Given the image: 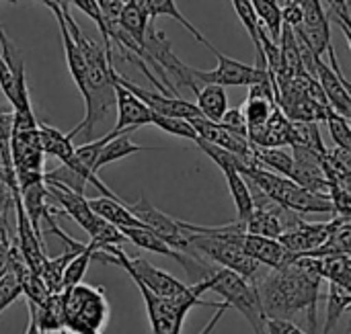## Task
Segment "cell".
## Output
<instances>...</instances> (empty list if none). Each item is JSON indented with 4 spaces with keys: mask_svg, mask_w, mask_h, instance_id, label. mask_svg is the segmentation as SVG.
<instances>
[{
    "mask_svg": "<svg viewBox=\"0 0 351 334\" xmlns=\"http://www.w3.org/2000/svg\"><path fill=\"white\" fill-rule=\"evenodd\" d=\"M321 277L298 269L292 261L271 271L261 281H255L257 296L265 318L292 320L294 314L306 312L308 316V334H317V308L321 298Z\"/></svg>",
    "mask_w": 351,
    "mask_h": 334,
    "instance_id": "cell-1",
    "label": "cell"
},
{
    "mask_svg": "<svg viewBox=\"0 0 351 334\" xmlns=\"http://www.w3.org/2000/svg\"><path fill=\"white\" fill-rule=\"evenodd\" d=\"M95 261H101V263H109V265H117L121 267L130 277L132 281H140L146 290H150L154 296L158 298H165L169 302H175L177 306H181L183 310H191L195 306H210L214 308L216 304L214 302H202V294L208 292V279L204 277L199 283L187 287L185 283H181L179 279H175L171 273L162 271V269H156L152 263H148L146 259L142 257H136V259H130L119 246H107L105 250H97L95 253Z\"/></svg>",
    "mask_w": 351,
    "mask_h": 334,
    "instance_id": "cell-2",
    "label": "cell"
},
{
    "mask_svg": "<svg viewBox=\"0 0 351 334\" xmlns=\"http://www.w3.org/2000/svg\"><path fill=\"white\" fill-rule=\"evenodd\" d=\"M204 277L208 279V292L218 294L224 300V304H228V308H237L245 316V320L251 324L253 333L267 334L265 331L267 318L261 310V302H259L255 283L243 279L241 275H237L228 269L216 267V265H208Z\"/></svg>",
    "mask_w": 351,
    "mask_h": 334,
    "instance_id": "cell-3",
    "label": "cell"
},
{
    "mask_svg": "<svg viewBox=\"0 0 351 334\" xmlns=\"http://www.w3.org/2000/svg\"><path fill=\"white\" fill-rule=\"evenodd\" d=\"M109 314L105 290L78 283L64 292V333L99 334L107 326Z\"/></svg>",
    "mask_w": 351,
    "mask_h": 334,
    "instance_id": "cell-4",
    "label": "cell"
},
{
    "mask_svg": "<svg viewBox=\"0 0 351 334\" xmlns=\"http://www.w3.org/2000/svg\"><path fill=\"white\" fill-rule=\"evenodd\" d=\"M185 234H187L189 246L195 253H202L204 257H208L216 267L228 269V271L241 275L243 279L255 283V279L261 271V265L255 263L251 257H247L241 246L220 240V238H212V236H202V234H191V232H185Z\"/></svg>",
    "mask_w": 351,
    "mask_h": 334,
    "instance_id": "cell-5",
    "label": "cell"
},
{
    "mask_svg": "<svg viewBox=\"0 0 351 334\" xmlns=\"http://www.w3.org/2000/svg\"><path fill=\"white\" fill-rule=\"evenodd\" d=\"M218 60V66L214 70H197L189 66L191 78L195 80V84H218V86H251L263 80L271 78L269 68H257V66H247L243 62H237L224 53H220L218 49L212 51Z\"/></svg>",
    "mask_w": 351,
    "mask_h": 334,
    "instance_id": "cell-6",
    "label": "cell"
},
{
    "mask_svg": "<svg viewBox=\"0 0 351 334\" xmlns=\"http://www.w3.org/2000/svg\"><path fill=\"white\" fill-rule=\"evenodd\" d=\"M142 47L144 51L150 55V60L167 74V78L171 80V84L179 90V88H189L193 94L197 92V84L195 80L191 78V72H189V66L183 64L175 51H173V45L171 41L167 39V35L158 29H154V23L148 25L146 33H144V41H142Z\"/></svg>",
    "mask_w": 351,
    "mask_h": 334,
    "instance_id": "cell-7",
    "label": "cell"
},
{
    "mask_svg": "<svg viewBox=\"0 0 351 334\" xmlns=\"http://www.w3.org/2000/svg\"><path fill=\"white\" fill-rule=\"evenodd\" d=\"M130 211L144 224L146 230L154 232L158 238H162L171 248L183 253V255H189L193 259H199L197 253L189 246V240H187V234L179 228V220L162 214L160 209H156L146 195H142L134 205H130Z\"/></svg>",
    "mask_w": 351,
    "mask_h": 334,
    "instance_id": "cell-8",
    "label": "cell"
},
{
    "mask_svg": "<svg viewBox=\"0 0 351 334\" xmlns=\"http://www.w3.org/2000/svg\"><path fill=\"white\" fill-rule=\"evenodd\" d=\"M348 222H350V218H339V216H335L331 222H325V224H308V222L300 220L296 226L286 228L278 236V242L294 259V257H300L304 253H311V250L319 248L337 228H341Z\"/></svg>",
    "mask_w": 351,
    "mask_h": 334,
    "instance_id": "cell-9",
    "label": "cell"
},
{
    "mask_svg": "<svg viewBox=\"0 0 351 334\" xmlns=\"http://www.w3.org/2000/svg\"><path fill=\"white\" fill-rule=\"evenodd\" d=\"M113 80H117L121 86H125L132 94H136L150 111L158 113V115H167V117H179V119H195V117H202L199 109L195 107V103H189L187 99H181V97H171L167 92H158V90H146L134 82H130L123 74H119L115 68H113Z\"/></svg>",
    "mask_w": 351,
    "mask_h": 334,
    "instance_id": "cell-10",
    "label": "cell"
},
{
    "mask_svg": "<svg viewBox=\"0 0 351 334\" xmlns=\"http://www.w3.org/2000/svg\"><path fill=\"white\" fill-rule=\"evenodd\" d=\"M134 283H136V287L142 294V300H144V306H146V314H148V320H150L152 334H181L183 320H185V316L189 312L183 310L181 306H177L175 302H169L165 298L154 296L140 281H134Z\"/></svg>",
    "mask_w": 351,
    "mask_h": 334,
    "instance_id": "cell-11",
    "label": "cell"
},
{
    "mask_svg": "<svg viewBox=\"0 0 351 334\" xmlns=\"http://www.w3.org/2000/svg\"><path fill=\"white\" fill-rule=\"evenodd\" d=\"M113 82H115V111H117V121H115L113 131L130 133L138 127L152 125V111L136 94H132L125 86H121L117 80Z\"/></svg>",
    "mask_w": 351,
    "mask_h": 334,
    "instance_id": "cell-12",
    "label": "cell"
},
{
    "mask_svg": "<svg viewBox=\"0 0 351 334\" xmlns=\"http://www.w3.org/2000/svg\"><path fill=\"white\" fill-rule=\"evenodd\" d=\"M45 189H47V197H51L68 218H72L88 236L95 232V228L99 226L101 218L88 207V201L84 195H78L62 185H56V183H45Z\"/></svg>",
    "mask_w": 351,
    "mask_h": 334,
    "instance_id": "cell-13",
    "label": "cell"
},
{
    "mask_svg": "<svg viewBox=\"0 0 351 334\" xmlns=\"http://www.w3.org/2000/svg\"><path fill=\"white\" fill-rule=\"evenodd\" d=\"M315 80L319 82V86H321V90H323L327 103H329V107H331L337 115L350 119L351 94L350 88H348L346 76H343V74H337L335 70H331V66L325 64V62L319 57V60H317V66H315Z\"/></svg>",
    "mask_w": 351,
    "mask_h": 334,
    "instance_id": "cell-14",
    "label": "cell"
},
{
    "mask_svg": "<svg viewBox=\"0 0 351 334\" xmlns=\"http://www.w3.org/2000/svg\"><path fill=\"white\" fill-rule=\"evenodd\" d=\"M243 253L247 257H251L255 263L269 267L271 271L286 267L292 261V255L278 242V238H263V236H253V234H245L243 236V244H241Z\"/></svg>",
    "mask_w": 351,
    "mask_h": 334,
    "instance_id": "cell-15",
    "label": "cell"
},
{
    "mask_svg": "<svg viewBox=\"0 0 351 334\" xmlns=\"http://www.w3.org/2000/svg\"><path fill=\"white\" fill-rule=\"evenodd\" d=\"M47 8L53 12V16L58 21V29H60V37H62V45H64V57H66V64H68V72H70L78 92L84 99V94H86V62H84V55L80 53L76 41L72 39L62 10L56 4H51V2L47 4Z\"/></svg>",
    "mask_w": 351,
    "mask_h": 334,
    "instance_id": "cell-16",
    "label": "cell"
},
{
    "mask_svg": "<svg viewBox=\"0 0 351 334\" xmlns=\"http://www.w3.org/2000/svg\"><path fill=\"white\" fill-rule=\"evenodd\" d=\"M88 207L105 222L121 228H144V224L130 211V207L121 201V199H111V197H95V199H86Z\"/></svg>",
    "mask_w": 351,
    "mask_h": 334,
    "instance_id": "cell-17",
    "label": "cell"
},
{
    "mask_svg": "<svg viewBox=\"0 0 351 334\" xmlns=\"http://www.w3.org/2000/svg\"><path fill=\"white\" fill-rule=\"evenodd\" d=\"M142 2V6H144V10H146V14H148V18L154 23V18H158V16H171V18H175L179 25H183L193 37H195V41H199V43H204L210 51H214L216 47L208 41V37L202 33V31H197V27L179 10V6H177V2L175 0H140Z\"/></svg>",
    "mask_w": 351,
    "mask_h": 334,
    "instance_id": "cell-18",
    "label": "cell"
},
{
    "mask_svg": "<svg viewBox=\"0 0 351 334\" xmlns=\"http://www.w3.org/2000/svg\"><path fill=\"white\" fill-rule=\"evenodd\" d=\"M113 131V129H111ZM150 150H156V148H148V146H138L130 140V133H117L113 131L111 140L101 148L99 152V158L95 162V172L99 175V170L111 162H117L121 158H128L132 154H138V152H150Z\"/></svg>",
    "mask_w": 351,
    "mask_h": 334,
    "instance_id": "cell-19",
    "label": "cell"
},
{
    "mask_svg": "<svg viewBox=\"0 0 351 334\" xmlns=\"http://www.w3.org/2000/svg\"><path fill=\"white\" fill-rule=\"evenodd\" d=\"M35 318L41 334L64 333V292L49 294L45 302L35 306Z\"/></svg>",
    "mask_w": 351,
    "mask_h": 334,
    "instance_id": "cell-20",
    "label": "cell"
},
{
    "mask_svg": "<svg viewBox=\"0 0 351 334\" xmlns=\"http://www.w3.org/2000/svg\"><path fill=\"white\" fill-rule=\"evenodd\" d=\"M21 193V205H23V211L27 216V220L31 222L33 230L41 236V220L45 216V211L49 209L47 205V189H45V183H33V185H27L23 189H19Z\"/></svg>",
    "mask_w": 351,
    "mask_h": 334,
    "instance_id": "cell-21",
    "label": "cell"
},
{
    "mask_svg": "<svg viewBox=\"0 0 351 334\" xmlns=\"http://www.w3.org/2000/svg\"><path fill=\"white\" fill-rule=\"evenodd\" d=\"M222 172L226 177L228 191H230L234 207H237V216H239L237 222H245L249 218V214L253 211V207H255L251 187H249L247 179L241 175V170L237 166H226V168H222Z\"/></svg>",
    "mask_w": 351,
    "mask_h": 334,
    "instance_id": "cell-22",
    "label": "cell"
},
{
    "mask_svg": "<svg viewBox=\"0 0 351 334\" xmlns=\"http://www.w3.org/2000/svg\"><path fill=\"white\" fill-rule=\"evenodd\" d=\"M195 97H197L195 107L199 109L202 117L220 123V119L224 117V113H226V109H228V97H226L224 86H218V84H204V86L197 88Z\"/></svg>",
    "mask_w": 351,
    "mask_h": 334,
    "instance_id": "cell-23",
    "label": "cell"
},
{
    "mask_svg": "<svg viewBox=\"0 0 351 334\" xmlns=\"http://www.w3.org/2000/svg\"><path fill=\"white\" fill-rule=\"evenodd\" d=\"M288 146H302V148L319 152L321 156L327 154V148L323 144L319 125L315 121H290Z\"/></svg>",
    "mask_w": 351,
    "mask_h": 334,
    "instance_id": "cell-24",
    "label": "cell"
},
{
    "mask_svg": "<svg viewBox=\"0 0 351 334\" xmlns=\"http://www.w3.org/2000/svg\"><path fill=\"white\" fill-rule=\"evenodd\" d=\"M253 154H255V160L259 166L290 179L292 168H294V158L290 152H286L284 148H257V146H253Z\"/></svg>",
    "mask_w": 351,
    "mask_h": 334,
    "instance_id": "cell-25",
    "label": "cell"
},
{
    "mask_svg": "<svg viewBox=\"0 0 351 334\" xmlns=\"http://www.w3.org/2000/svg\"><path fill=\"white\" fill-rule=\"evenodd\" d=\"M351 310V290H346L337 283H329L327 294V322L321 334H329L339 322V318Z\"/></svg>",
    "mask_w": 351,
    "mask_h": 334,
    "instance_id": "cell-26",
    "label": "cell"
},
{
    "mask_svg": "<svg viewBox=\"0 0 351 334\" xmlns=\"http://www.w3.org/2000/svg\"><path fill=\"white\" fill-rule=\"evenodd\" d=\"M321 277L327 279L329 283H337L346 290H351L350 255L321 257Z\"/></svg>",
    "mask_w": 351,
    "mask_h": 334,
    "instance_id": "cell-27",
    "label": "cell"
},
{
    "mask_svg": "<svg viewBox=\"0 0 351 334\" xmlns=\"http://www.w3.org/2000/svg\"><path fill=\"white\" fill-rule=\"evenodd\" d=\"M95 259V250H90L86 244H82L80 250H76V255L70 259V263L64 269L62 275V292H68L72 287H76L78 283H82V277L90 265V261Z\"/></svg>",
    "mask_w": 351,
    "mask_h": 334,
    "instance_id": "cell-28",
    "label": "cell"
},
{
    "mask_svg": "<svg viewBox=\"0 0 351 334\" xmlns=\"http://www.w3.org/2000/svg\"><path fill=\"white\" fill-rule=\"evenodd\" d=\"M351 253V228L350 222L343 224L341 228H337L319 248L304 253L300 257H337V255H350ZM296 259V257H294Z\"/></svg>",
    "mask_w": 351,
    "mask_h": 334,
    "instance_id": "cell-29",
    "label": "cell"
},
{
    "mask_svg": "<svg viewBox=\"0 0 351 334\" xmlns=\"http://www.w3.org/2000/svg\"><path fill=\"white\" fill-rule=\"evenodd\" d=\"M276 103L267 101V99H255V97H247L245 105L241 107L245 119H247V127L249 129H257L263 127L265 121L269 119L271 111H274Z\"/></svg>",
    "mask_w": 351,
    "mask_h": 334,
    "instance_id": "cell-30",
    "label": "cell"
},
{
    "mask_svg": "<svg viewBox=\"0 0 351 334\" xmlns=\"http://www.w3.org/2000/svg\"><path fill=\"white\" fill-rule=\"evenodd\" d=\"M152 125H156L165 133H171V136H177V138H185V140H191V142L197 140V133H195L193 125L187 119L167 117V115H158V113L152 111Z\"/></svg>",
    "mask_w": 351,
    "mask_h": 334,
    "instance_id": "cell-31",
    "label": "cell"
},
{
    "mask_svg": "<svg viewBox=\"0 0 351 334\" xmlns=\"http://www.w3.org/2000/svg\"><path fill=\"white\" fill-rule=\"evenodd\" d=\"M327 125H329V131H331V138L335 140V146L341 148V150H348L351 152V129H350V119L337 115L335 111L329 113L327 117Z\"/></svg>",
    "mask_w": 351,
    "mask_h": 334,
    "instance_id": "cell-32",
    "label": "cell"
},
{
    "mask_svg": "<svg viewBox=\"0 0 351 334\" xmlns=\"http://www.w3.org/2000/svg\"><path fill=\"white\" fill-rule=\"evenodd\" d=\"M23 296V287L21 281L16 279L14 273L6 271L4 275H0V314L19 298Z\"/></svg>",
    "mask_w": 351,
    "mask_h": 334,
    "instance_id": "cell-33",
    "label": "cell"
},
{
    "mask_svg": "<svg viewBox=\"0 0 351 334\" xmlns=\"http://www.w3.org/2000/svg\"><path fill=\"white\" fill-rule=\"evenodd\" d=\"M70 2H72V4H74L78 10H82L86 16H90V18L97 23V27H99V31H101V35H103V45H105V49L113 53V45L109 43V37H107V27H105L103 14H101V10H99L97 2H95V0H70Z\"/></svg>",
    "mask_w": 351,
    "mask_h": 334,
    "instance_id": "cell-34",
    "label": "cell"
},
{
    "mask_svg": "<svg viewBox=\"0 0 351 334\" xmlns=\"http://www.w3.org/2000/svg\"><path fill=\"white\" fill-rule=\"evenodd\" d=\"M220 123H222L228 131H232V133L243 136V138L249 140V127H247V119H245L241 107H237V109H226V113H224V117L220 119Z\"/></svg>",
    "mask_w": 351,
    "mask_h": 334,
    "instance_id": "cell-35",
    "label": "cell"
},
{
    "mask_svg": "<svg viewBox=\"0 0 351 334\" xmlns=\"http://www.w3.org/2000/svg\"><path fill=\"white\" fill-rule=\"evenodd\" d=\"M0 88L6 94L10 107L14 109V105H16V84H14V78H12V74L6 68V64H4L2 57H0Z\"/></svg>",
    "mask_w": 351,
    "mask_h": 334,
    "instance_id": "cell-36",
    "label": "cell"
},
{
    "mask_svg": "<svg viewBox=\"0 0 351 334\" xmlns=\"http://www.w3.org/2000/svg\"><path fill=\"white\" fill-rule=\"evenodd\" d=\"M101 14H103V21H105V27L111 25V23H119V14H121V8H123V2L121 0H95Z\"/></svg>",
    "mask_w": 351,
    "mask_h": 334,
    "instance_id": "cell-37",
    "label": "cell"
},
{
    "mask_svg": "<svg viewBox=\"0 0 351 334\" xmlns=\"http://www.w3.org/2000/svg\"><path fill=\"white\" fill-rule=\"evenodd\" d=\"M265 331L267 334H308L300 326H296L292 320H278V318H267Z\"/></svg>",
    "mask_w": 351,
    "mask_h": 334,
    "instance_id": "cell-38",
    "label": "cell"
},
{
    "mask_svg": "<svg viewBox=\"0 0 351 334\" xmlns=\"http://www.w3.org/2000/svg\"><path fill=\"white\" fill-rule=\"evenodd\" d=\"M214 308H216L214 316L210 318V322H208V324L204 326V331H202L199 334H212V333H214V331H216V326H218V322L222 320V316H224V314H226V312L230 310V308H228V304H216Z\"/></svg>",
    "mask_w": 351,
    "mask_h": 334,
    "instance_id": "cell-39",
    "label": "cell"
},
{
    "mask_svg": "<svg viewBox=\"0 0 351 334\" xmlns=\"http://www.w3.org/2000/svg\"><path fill=\"white\" fill-rule=\"evenodd\" d=\"M27 310H29V324H27L25 334H41L39 326H37V318H35V306L27 302Z\"/></svg>",
    "mask_w": 351,
    "mask_h": 334,
    "instance_id": "cell-40",
    "label": "cell"
},
{
    "mask_svg": "<svg viewBox=\"0 0 351 334\" xmlns=\"http://www.w3.org/2000/svg\"><path fill=\"white\" fill-rule=\"evenodd\" d=\"M8 2H16V0H8ZM35 2H39V0H35Z\"/></svg>",
    "mask_w": 351,
    "mask_h": 334,
    "instance_id": "cell-41",
    "label": "cell"
},
{
    "mask_svg": "<svg viewBox=\"0 0 351 334\" xmlns=\"http://www.w3.org/2000/svg\"><path fill=\"white\" fill-rule=\"evenodd\" d=\"M121 2H123V4H125V2H128V0H121Z\"/></svg>",
    "mask_w": 351,
    "mask_h": 334,
    "instance_id": "cell-42",
    "label": "cell"
},
{
    "mask_svg": "<svg viewBox=\"0 0 351 334\" xmlns=\"http://www.w3.org/2000/svg\"><path fill=\"white\" fill-rule=\"evenodd\" d=\"M60 334H68V333H60Z\"/></svg>",
    "mask_w": 351,
    "mask_h": 334,
    "instance_id": "cell-43",
    "label": "cell"
},
{
    "mask_svg": "<svg viewBox=\"0 0 351 334\" xmlns=\"http://www.w3.org/2000/svg\"><path fill=\"white\" fill-rule=\"evenodd\" d=\"M99 334H101V333H99Z\"/></svg>",
    "mask_w": 351,
    "mask_h": 334,
    "instance_id": "cell-44",
    "label": "cell"
}]
</instances>
